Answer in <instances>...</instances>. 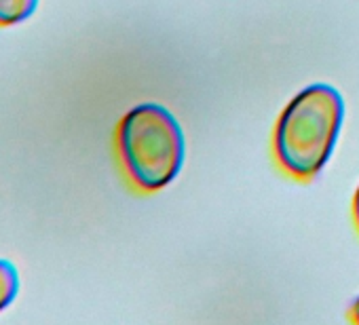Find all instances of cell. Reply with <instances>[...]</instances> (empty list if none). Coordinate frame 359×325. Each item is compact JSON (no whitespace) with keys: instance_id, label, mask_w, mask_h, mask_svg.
I'll list each match as a JSON object with an SVG mask.
<instances>
[{"instance_id":"cell-6","label":"cell","mask_w":359,"mask_h":325,"mask_svg":"<svg viewBox=\"0 0 359 325\" xmlns=\"http://www.w3.org/2000/svg\"><path fill=\"white\" fill-rule=\"evenodd\" d=\"M351 317H353V321L359 323V298L355 300V304H353V308H351Z\"/></svg>"},{"instance_id":"cell-5","label":"cell","mask_w":359,"mask_h":325,"mask_svg":"<svg viewBox=\"0 0 359 325\" xmlns=\"http://www.w3.org/2000/svg\"><path fill=\"white\" fill-rule=\"evenodd\" d=\"M353 212H355V220H357V226H359V188L355 193V201H353Z\"/></svg>"},{"instance_id":"cell-1","label":"cell","mask_w":359,"mask_h":325,"mask_svg":"<svg viewBox=\"0 0 359 325\" xmlns=\"http://www.w3.org/2000/svg\"><path fill=\"white\" fill-rule=\"evenodd\" d=\"M344 118L340 93L323 83L302 89L275 127V156L298 180L315 178L330 160Z\"/></svg>"},{"instance_id":"cell-3","label":"cell","mask_w":359,"mask_h":325,"mask_svg":"<svg viewBox=\"0 0 359 325\" xmlns=\"http://www.w3.org/2000/svg\"><path fill=\"white\" fill-rule=\"evenodd\" d=\"M39 0H0V26H15L28 20Z\"/></svg>"},{"instance_id":"cell-4","label":"cell","mask_w":359,"mask_h":325,"mask_svg":"<svg viewBox=\"0 0 359 325\" xmlns=\"http://www.w3.org/2000/svg\"><path fill=\"white\" fill-rule=\"evenodd\" d=\"M20 289V277L18 270L11 262L7 260H0V310L7 308Z\"/></svg>"},{"instance_id":"cell-2","label":"cell","mask_w":359,"mask_h":325,"mask_svg":"<svg viewBox=\"0 0 359 325\" xmlns=\"http://www.w3.org/2000/svg\"><path fill=\"white\" fill-rule=\"evenodd\" d=\"M116 148L127 178L146 193L171 184L187 156L182 127L158 104H140L121 118Z\"/></svg>"}]
</instances>
